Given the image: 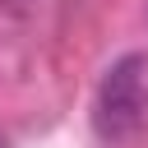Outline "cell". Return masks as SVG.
Returning a JSON list of instances; mask_svg holds the SVG:
<instances>
[{"label": "cell", "mask_w": 148, "mask_h": 148, "mask_svg": "<svg viewBox=\"0 0 148 148\" xmlns=\"http://www.w3.org/2000/svg\"><path fill=\"white\" fill-rule=\"evenodd\" d=\"M143 116H148V60L143 56H120L97 83L92 125H97L102 139L120 143V139L139 134Z\"/></svg>", "instance_id": "cell-1"}]
</instances>
